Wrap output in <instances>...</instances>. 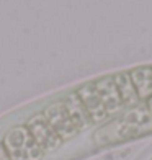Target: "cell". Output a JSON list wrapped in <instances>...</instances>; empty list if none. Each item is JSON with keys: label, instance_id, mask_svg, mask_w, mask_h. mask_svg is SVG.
<instances>
[{"label": "cell", "instance_id": "cell-6", "mask_svg": "<svg viewBox=\"0 0 152 160\" xmlns=\"http://www.w3.org/2000/svg\"><path fill=\"white\" fill-rule=\"evenodd\" d=\"M95 87H97V90L100 93V98H101V101H103V105L106 108L108 116L116 114L124 108L113 75H106V77H101V78L95 80Z\"/></svg>", "mask_w": 152, "mask_h": 160}, {"label": "cell", "instance_id": "cell-2", "mask_svg": "<svg viewBox=\"0 0 152 160\" xmlns=\"http://www.w3.org/2000/svg\"><path fill=\"white\" fill-rule=\"evenodd\" d=\"M2 144L10 160H41L44 155L26 126L12 128L5 134Z\"/></svg>", "mask_w": 152, "mask_h": 160}, {"label": "cell", "instance_id": "cell-3", "mask_svg": "<svg viewBox=\"0 0 152 160\" xmlns=\"http://www.w3.org/2000/svg\"><path fill=\"white\" fill-rule=\"evenodd\" d=\"M25 126L28 128V131H30L31 136H33V139L36 141V144L39 145L44 154L46 152L56 150L62 144V139L57 136V132L48 122V119L44 118L43 113L31 116V118L26 121Z\"/></svg>", "mask_w": 152, "mask_h": 160}, {"label": "cell", "instance_id": "cell-8", "mask_svg": "<svg viewBox=\"0 0 152 160\" xmlns=\"http://www.w3.org/2000/svg\"><path fill=\"white\" fill-rule=\"evenodd\" d=\"M113 78H114V83L118 87L123 106L124 108H134V106L142 103L139 100L137 92H136V87L133 85L131 77H129V72H116V74H113Z\"/></svg>", "mask_w": 152, "mask_h": 160}, {"label": "cell", "instance_id": "cell-9", "mask_svg": "<svg viewBox=\"0 0 152 160\" xmlns=\"http://www.w3.org/2000/svg\"><path fill=\"white\" fill-rule=\"evenodd\" d=\"M129 77L133 80V85L136 87V92L139 95V100L147 101L152 97V65H144L129 70Z\"/></svg>", "mask_w": 152, "mask_h": 160}, {"label": "cell", "instance_id": "cell-5", "mask_svg": "<svg viewBox=\"0 0 152 160\" xmlns=\"http://www.w3.org/2000/svg\"><path fill=\"white\" fill-rule=\"evenodd\" d=\"M75 93L84 103L92 122H103L105 119L110 118L106 113V108L103 105V101L100 98V93L95 87V82H90V83H85L82 87H79L75 90Z\"/></svg>", "mask_w": 152, "mask_h": 160}, {"label": "cell", "instance_id": "cell-10", "mask_svg": "<svg viewBox=\"0 0 152 160\" xmlns=\"http://www.w3.org/2000/svg\"><path fill=\"white\" fill-rule=\"evenodd\" d=\"M0 160H10L8 154H7V150L3 147V144H0Z\"/></svg>", "mask_w": 152, "mask_h": 160}, {"label": "cell", "instance_id": "cell-1", "mask_svg": "<svg viewBox=\"0 0 152 160\" xmlns=\"http://www.w3.org/2000/svg\"><path fill=\"white\" fill-rule=\"evenodd\" d=\"M152 132V118L146 103H141L134 108H128L121 116L111 122L100 128L95 134V141L100 145L116 144L129 141L134 137H141Z\"/></svg>", "mask_w": 152, "mask_h": 160}, {"label": "cell", "instance_id": "cell-4", "mask_svg": "<svg viewBox=\"0 0 152 160\" xmlns=\"http://www.w3.org/2000/svg\"><path fill=\"white\" fill-rule=\"evenodd\" d=\"M43 114H44V118L48 119L49 124L53 126V129L57 132V136L62 139V142L72 139V137L79 132V129L75 128L74 122H72L62 100L56 101V103H51L46 110L43 111Z\"/></svg>", "mask_w": 152, "mask_h": 160}, {"label": "cell", "instance_id": "cell-11", "mask_svg": "<svg viewBox=\"0 0 152 160\" xmlns=\"http://www.w3.org/2000/svg\"><path fill=\"white\" fill-rule=\"evenodd\" d=\"M146 103V106H147V110H149V114H150V118H152V97L147 100V101H144Z\"/></svg>", "mask_w": 152, "mask_h": 160}, {"label": "cell", "instance_id": "cell-7", "mask_svg": "<svg viewBox=\"0 0 152 160\" xmlns=\"http://www.w3.org/2000/svg\"><path fill=\"white\" fill-rule=\"evenodd\" d=\"M62 101H64V106H66V110H67V113L70 116L72 122L75 124V128L79 131H82V129L89 128L92 124L90 116H89V113H87L84 103L80 101V98H79V95H77L75 92L69 93V95L64 98Z\"/></svg>", "mask_w": 152, "mask_h": 160}]
</instances>
